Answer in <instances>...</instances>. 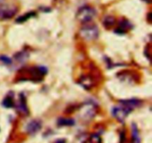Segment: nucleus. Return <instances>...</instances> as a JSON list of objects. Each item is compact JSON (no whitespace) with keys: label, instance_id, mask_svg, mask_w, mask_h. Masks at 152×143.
I'll use <instances>...</instances> for the list:
<instances>
[{"label":"nucleus","instance_id":"10","mask_svg":"<svg viewBox=\"0 0 152 143\" xmlns=\"http://www.w3.org/2000/svg\"><path fill=\"white\" fill-rule=\"evenodd\" d=\"M132 143H140L139 130L135 124L132 126Z\"/></svg>","mask_w":152,"mask_h":143},{"label":"nucleus","instance_id":"18","mask_svg":"<svg viewBox=\"0 0 152 143\" xmlns=\"http://www.w3.org/2000/svg\"><path fill=\"white\" fill-rule=\"evenodd\" d=\"M91 141L92 143H100V138L98 135H92L91 138Z\"/></svg>","mask_w":152,"mask_h":143},{"label":"nucleus","instance_id":"17","mask_svg":"<svg viewBox=\"0 0 152 143\" xmlns=\"http://www.w3.org/2000/svg\"><path fill=\"white\" fill-rule=\"evenodd\" d=\"M0 60L5 65H11L12 63V59L10 58L7 57V56H0Z\"/></svg>","mask_w":152,"mask_h":143},{"label":"nucleus","instance_id":"8","mask_svg":"<svg viewBox=\"0 0 152 143\" xmlns=\"http://www.w3.org/2000/svg\"><path fill=\"white\" fill-rule=\"evenodd\" d=\"M17 110L22 115H27L28 114V109L27 106L26 101L24 96H20V99L17 105Z\"/></svg>","mask_w":152,"mask_h":143},{"label":"nucleus","instance_id":"2","mask_svg":"<svg viewBox=\"0 0 152 143\" xmlns=\"http://www.w3.org/2000/svg\"><path fill=\"white\" fill-rule=\"evenodd\" d=\"M99 29L94 24H87L83 26L80 31V35L82 38L87 41H93L99 36Z\"/></svg>","mask_w":152,"mask_h":143},{"label":"nucleus","instance_id":"19","mask_svg":"<svg viewBox=\"0 0 152 143\" xmlns=\"http://www.w3.org/2000/svg\"><path fill=\"white\" fill-rule=\"evenodd\" d=\"M54 143H66V142H65V139H58V140H56Z\"/></svg>","mask_w":152,"mask_h":143},{"label":"nucleus","instance_id":"6","mask_svg":"<svg viewBox=\"0 0 152 143\" xmlns=\"http://www.w3.org/2000/svg\"><path fill=\"white\" fill-rule=\"evenodd\" d=\"M42 127V123L39 120H34L30 122L26 126V131L29 134H35L39 131Z\"/></svg>","mask_w":152,"mask_h":143},{"label":"nucleus","instance_id":"9","mask_svg":"<svg viewBox=\"0 0 152 143\" xmlns=\"http://www.w3.org/2000/svg\"><path fill=\"white\" fill-rule=\"evenodd\" d=\"M132 28V25L126 19H122L119 24V28H117V31L116 32L120 33V34H124L128 29H130Z\"/></svg>","mask_w":152,"mask_h":143},{"label":"nucleus","instance_id":"5","mask_svg":"<svg viewBox=\"0 0 152 143\" xmlns=\"http://www.w3.org/2000/svg\"><path fill=\"white\" fill-rule=\"evenodd\" d=\"M132 110L128 108L127 107L124 106L123 105H120L119 106H116L113 108L112 114L119 122H124L127 116L132 112Z\"/></svg>","mask_w":152,"mask_h":143},{"label":"nucleus","instance_id":"11","mask_svg":"<svg viewBox=\"0 0 152 143\" xmlns=\"http://www.w3.org/2000/svg\"><path fill=\"white\" fill-rule=\"evenodd\" d=\"M115 22H116L115 18H114V16H107L104 18L102 23H103L104 27H105L106 28H111V27L115 24Z\"/></svg>","mask_w":152,"mask_h":143},{"label":"nucleus","instance_id":"12","mask_svg":"<svg viewBox=\"0 0 152 143\" xmlns=\"http://www.w3.org/2000/svg\"><path fill=\"white\" fill-rule=\"evenodd\" d=\"M75 124V121L73 119L60 118L58 120V125L60 126H73Z\"/></svg>","mask_w":152,"mask_h":143},{"label":"nucleus","instance_id":"1","mask_svg":"<svg viewBox=\"0 0 152 143\" xmlns=\"http://www.w3.org/2000/svg\"><path fill=\"white\" fill-rule=\"evenodd\" d=\"M96 11L94 7L86 5L79 9L76 17L77 20L82 23H88L96 16Z\"/></svg>","mask_w":152,"mask_h":143},{"label":"nucleus","instance_id":"7","mask_svg":"<svg viewBox=\"0 0 152 143\" xmlns=\"http://www.w3.org/2000/svg\"><path fill=\"white\" fill-rule=\"evenodd\" d=\"M120 104L124 106L127 107L130 110L133 111L136 108H138L141 105L142 102L140 100L136 99H126V100H122L120 102Z\"/></svg>","mask_w":152,"mask_h":143},{"label":"nucleus","instance_id":"14","mask_svg":"<svg viewBox=\"0 0 152 143\" xmlns=\"http://www.w3.org/2000/svg\"><path fill=\"white\" fill-rule=\"evenodd\" d=\"M81 84L86 88H90L93 85V81L89 77H83L81 80Z\"/></svg>","mask_w":152,"mask_h":143},{"label":"nucleus","instance_id":"16","mask_svg":"<svg viewBox=\"0 0 152 143\" xmlns=\"http://www.w3.org/2000/svg\"><path fill=\"white\" fill-rule=\"evenodd\" d=\"M2 105L5 108H13V105H14V102H13L12 97H10V96H6L4 99V100H3Z\"/></svg>","mask_w":152,"mask_h":143},{"label":"nucleus","instance_id":"13","mask_svg":"<svg viewBox=\"0 0 152 143\" xmlns=\"http://www.w3.org/2000/svg\"><path fill=\"white\" fill-rule=\"evenodd\" d=\"M36 15V13L35 12H29V13H25V14H24L23 16H19V17H18L17 19H16V22H18V23H22V22H25V21H27L28 19H29L30 18L33 17V16H34Z\"/></svg>","mask_w":152,"mask_h":143},{"label":"nucleus","instance_id":"15","mask_svg":"<svg viewBox=\"0 0 152 143\" xmlns=\"http://www.w3.org/2000/svg\"><path fill=\"white\" fill-rule=\"evenodd\" d=\"M14 57L16 58V60L19 62H23L28 59V54L27 53V52H19V53H16V55L14 56Z\"/></svg>","mask_w":152,"mask_h":143},{"label":"nucleus","instance_id":"4","mask_svg":"<svg viewBox=\"0 0 152 143\" xmlns=\"http://www.w3.org/2000/svg\"><path fill=\"white\" fill-rule=\"evenodd\" d=\"M18 8L14 5L3 4L0 6V20H7L13 18L16 14Z\"/></svg>","mask_w":152,"mask_h":143},{"label":"nucleus","instance_id":"20","mask_svg":"<svg viewBox=\"0 0 152 143\" xmlns=\"http://www.w3.org/2000/svg\"><path fill=\"white\" fill-rule=\"evenodd\" d=\"M4 3V0H0V6L3 5Z\"/></svg>","mask_w":152,"mask_h":143},{"label":"nucleus","instance_id":"21","mask_svg":"<svg viewBox=\"0 0 152 143\" xmlns=\"http://www.w3.org/2000/svg\"><path fill=\"white\" fill-rule=\"evenodd\" d=\"M144 1H146V2H151V0H143Z\"/></svg>","mask_w":152,"mask_h":143},{"label":"nucleus","instance_id":"3","mask_svg":"<svg viewBox=\"0 0 152 143\" xmlns=\"http://www.w3.org/2000/svg\"><path fill=\"white\" fill-rule=\"evenodd\" d=\"M96 113V107L92 102H86L80 108V116L86 120H91Z\"/></svg>","mask_w":152,"mask_h":143}]
</instances>
